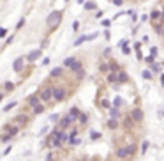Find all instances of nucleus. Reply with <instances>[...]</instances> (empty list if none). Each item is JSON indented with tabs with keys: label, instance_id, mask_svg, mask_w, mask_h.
<instances>
[{
	"label": "nucleus",
	"instance_id": "obj_1",
	"mask_svg": "<svg viewBox=\"0 0 164 161\" xmlns=\"http://www.w3.org/2000/svg\"><path fill=\"white\" fill-rule=\"evenodd\" d=\"M37 94L41 96L43 103H46L48 106H55V105H57V103L53 101V85H51V78L46 80L44 85H41V89H39Z\"/></svg>",
	"mask_w": 164,
	"mask_h": 161
},
{
	"label": "nucleus",
	"instance_id": "obj_2",
	"mask_svg": "<svg viewBox=\"0 0 164 161\" xmlns=\"http://www.w3.org/2000/svg\"><path fill=\"white\" fill-rule=\"evenodd\" d=\"M73 94V90L69 92V89L64 87V85H53V101L58 105V103H64L65 99Z\"/></svg>",
	"mask_w": 164,
	"mask_h": 161
},
{
	"label": "nucleus",
	"instance_id": "obj_3",
	"mask_svg": "<svg viewBox=\"0 0 164 161\" xmlns=\"http://www.w3.org/2000/svg\"><path fill=\"white\" fill-rule=\"evenodd\" d=\"M62 11H53V13H51L48 18H46V25L51 28V30H55L58 25H60V21H62Z\"/></svg>",
	"mask_w": 164,
	"mask_h": 161
},
{
	"label": "nucleus",
	"instance_id": "obj_4",
	"mask_svg": "<svg viewBox=\"0 0 164 161\" xmlns=\"http://www.w3.org/2000/svg\"><path fill=\"white\" fill-rule=\"evenodd\" d=\"M113 156H115L118 161H124V159H127V158H129V156H132V154H131L129 145H124V147H117V149H115V152H113Z\"/></svg>",
	"mask_w": 164,
	"mask_h": 161
},
{
	"label": "nucleus",
	"instance_id": "obj_5",
	"mask_svg": "<svg viewBox=\"0 0 164 161\" xmlns=\"http://www.w3.org/2000/svg\"><path fill=\"white\" fill-rule=\"evenodd\" d=\"M39 103H43V99H41V96H39V94H32V96H28V97L25 99V110H32V108H35Z\"/></svg>",
	"mask_w": 164,
	"mask_h": 161
},
{
	"label": "nucleus",
	"instance_id": "obj_6",
	"mask_svg": "<svg viewBox=\"0 0 164 161\" xmlns=\"http://www.w3.org/2000/svg\"><path fill=\"white\" fill-rule=\"evenodd\" d=\"M30 120H32V119H30V117H28L27 113H23V112H21V113H18V115H14V119H13V122H14V124H18L19 127H27V126L30 124Z\"/></svg>",
	"mask_w": 164,
	"mask_h": 161
},
{
	"label": "nucleus",
	"instance_id": "obj_7",
	"mask_svg": "<svg viewBox=\"0 0 164 161\" xmlns=\"http://www.w3.org/2000/svg\"><path fill=\"white\" fill-rule=\"evenodd\" d=\"M131 115H132V119H134L136 126H141L143 120H145V113H143V110H141L139 106H134V108H132V110H131Z\"/></svg>",
	"mask_w": 164,
	"mask_h": 161
},
{
	"label": "nucleus",
	"instance_id": "obj_8",
	"mask_svg": "<svg viewBox=\"0 0 164 161\" xmlns=\"http://www.w3.org/2000/svg\"><path fill=\"white\" fill-rule=\"evenodd\" d=\"M134 126H136V122H134V119H132L131 112L125 113V115H124V122H122V127H124L125 131L129 133V131H132V127H134Z\"/></svg>",
	"mask_w": 164,
	"mask_h": 161
},
{
	"label": "nucleus",
	"instance_id": "obj_9",
	"mask_svg": "<svg viewBox=\"0 0 164 161\" xmlns=\"http://www.w3.org/2000/svg\"><path fill=\"white\" fill-rule=\"evenodd\" d=\"M2 133H9V135L16 136V135L19 133V126L14 124V122H7V124H4V127H2Z\"/></svg>",
	"mask_w": 164,
	"mask_h": 161
},
{
	"label": "nucleus",
	"instance_id": "obj_10",
	"mask_svg": "<svg viewBox=\"0 0 164 161\" xmlns=\"http://www.w3.org/2000/svg\"><path fill=\"white\" fill-rule=\"evenodd\" d=\"M57 124H58V127H62V129H71V126H73L74 122H73V119H71V117L65 113V115H64L62 119H60Z\"/></svg>",
	"mask_w": 164,
	"mask_h": 161
},
{
	"label": "nucleus",
	"instance_id": "obj_11",
	"mask_svg": "<svg viewBox=\"0 0 164 161\" xmlns=\"http://www.w3.org/2000/svg\"><path fill=\"white\" fill-rule=\"evenodd\" d=\"M27 62V57H18L14 62H13V69L16 73H21L23 71V64Z\"/></svg>",
	"mask_w": 164,
	"mask_h": 161
},
{
	"label": "nucleus",
	"instance_id": "obj_12",
	"mask_svg": "<svg viewBox=\"0 0 164 161\" xmlns=\"http://www.w3.org/2000/svg\"><path fill=\"white\" fill-rule=\"evenodd\" d=\"M41 57H43V48L34 50V52H32V53H30V55L27 57V62H28V64H32V62H35L37 58H41Z\"/></svg>",
	"mask_w": 164,
	"mask_h": 161
},
{
	"label": "nucleus",
	"instance_id": "obj_13",
	"mask_svg": "<svg viewBox=\"0 0 164 161\" xmlns=\"http://www.w3.org/2000/svg\"><path fill=\"white\" fill-rule=\"evenodd\" d=\"M131 82V76L127 74V71H124V69H120L118 71V85H125Z\"/></svg>",
	"mask_w": 164,
	"mask_h": 161
},
{
	"label": "nucleus",
	"instance_id": "obj_14",
	"mask_svg": "<svg viewBox=\"0 0 164 161\" xmlns=\"http://www.w3.org/2000/svg\"><path fill=\"white\" fill-rule=\"evenodd\" d=\"M67 115L73 119V122H78V119H79V115H81V110H79L78 106H73V108L67 112Z\"/></svg>",
	"mask_w": 164,
	"mask_h": 161
},
{
	"label": "nucleus",
	"instance_id": "obj_15",
	"mask_svg": "<svg viewBox=\"0 0 164 161\" xmlns=\"http://www.w3.org/2000/svg\"><path fill=\"white\" fill-rule=\"evenodd\" d=\"M14 89H16V85L13 82H4V90H2V96H0V97H5L9 92H13Z\"/></svg>",
	"mask_w": 164,
	"mask_h": 161
},
{
	"label": "nucleus",
	"instance_id": "obj_16",
	"mask_svg": "<svg viewBox=\"0 0 164 161\" xmlns=\"http://www.w3.org/2000/svg\"><path fill=\"white\" fill-rule=\"evenodd\" d=\"M49 78H51V80H55V78H64V67H55V69H51Z\"/></svg>",
	"mask_w": 164,
	"mask_h": 161
},
{
	"label": "nucleus",
	"instance_id": "obj_17",
	"mask_svg": "<svg viewBox=\"0 0 164 161\" xmlns=\"http://www.w3.org/2000/svg\"><path fill=\"white\" fill-rule=\"evenodd\" d=\"M106 127L109 129V131H117V129H118V120L113 119V117H109L108 122H106Z\"/></svg>",
	"mask_w": 164,
	"mask_h": 161
},
{
	"label": "nucleus",
	"instance_id": "obj_18",
	"mask_svg": "<svg viewBox=\"0 0 164 161\" xmlns=\"http://www.w3.org/2000/svg\"><path fill=\"white\" fill-rule=\"evenodd\" d=\"M106 82H108L109 85H113V83H118V73H113V71H111V73L106 76Z\"/></svg>",
	"mask_w": 164,
	"mask_h": 161
},
{
	"label": "nucleus",
	"instance_id": "obj_19",
	"mask_svg": "<svg viewBox=\"0 0 164 161\" xmlns=\"http://www.w3.org/2000/svg\"><path fill=\"white\" fill-rule=\"evenodd\" d=\"M87 76V71H85V67H81V69H78V71L74 73V80H76V82L79 83L81 82V80H83Z\"/></svg>",
	"mask_w": 164,
	"mask_h": 161
},
{
	"label": "nucleus",
	"instance_id": "obj_20",
	"mask_svg": "<svg viewBox=\"0 0 164 161\" xmlns=\"http://www.w3.org/2000/svg\"><path fill=\"white\" fill-rule=\"evenodd\" d=\"M46 112V105L44 103H39L35 108H32V113L34 115H41V113H44Z\"/></svg>",
	"mask_w": 164,
	"mask_h": 161
},
{
	"label": "nucleus",
	"instance_id": "obj_21",
	"mask_svg": "<svg viewBox=\"0 0 164 161\" xmlns=\"http://www.w3.org/2000/svg\"><path fill=\"white\" fill-rule=\"evenodd\" d=\"M87 122H88V115H87L85 112H81V115H79V119H78V126H79V127H85Z\"/></svg>",
	"mask_w": 164,
	"mask_h": 161
},
{
	"label": "nucleus",
	"instance_id": "obj_22",
	"mask_svg": "<svg viewBox=\"0 0 164 161\" xmlns=\"http://www.w3.org/2000/svg\"><path fill=\"white\" fill-rule=\"evenodd\" d=\"M161 16H162V13H161V11H157V9H152V13H150V19H152V23H155Z\"/></svg>",
	"mask_w": 164,
	"mask_h": 161
},
{
	"label": "nucleus",
	"instance_id": "obj_23",
	"mask_svg": "<svg viewBox=\"0 0 164 161\" xmlns=\"http://www.w3.org/2000/svg\"><path fill=\"white\" fill-rule=\"evenodd\" d=\"M108 113H109V117L118 119V117H120V108H117V106H111V108L108 110Z\"/></svg>",
	"mask_w": 164,
	"mask_h": 161
},
{
	"label": "nucleus",
	"instance_id": "obj_24",
	"mask_svg": "<svg viewBox=\"0 0 164 161\" xmlns=\"http://www.w3.org/2000/svg\"><path fill=\"white\" fill-rule=\"evenodd\" d=\"M85 41H90V36H87V34H83V36H79L76 41H74V46H79V44H83Z\"/></svg>",
	"mask_w": 164,
	"mask_h": 161
},
{
	"label": "nucleus",
	"instance_id": "obj_25",
	"mask_svg": "<svg viewBox=\"0 0 164 161\" xmlns=\"http://www.w3.org/2000/svg\"><path fill=\"white\" fill-rule=\"evenodd\" d=\"M111 106H113V105H111L109 99H106V97H102L101 101H99V108H106V110H109Z\"/></svg>",
	"mask_w": 164,
	"mask_h": 161
},
{
	"label": "nucleus",
	"instance_id": "obj_26",
	"mask_svg": "<svg viewBox=\"0 0 164 161\" xmlns=\"http://www.w3.org/2000/svg\"><path fill=\"white\" fill-rule=\"evenodd\" d=\"M109 69H111L113 73H118L120 69H122V66H118V62H117V60H109Z\"/></svg>",
	"mask_w": 164,
	"mask_h": 161
},
{
	"label": "nucleus",
	"instance_id": "obj_27",
	"mask_svg": "<svg viewBox=\"0 0 164 161\" xmlns=\"http://www.w3.org/2000/svg\"><path fill=\"white\" fill-rule=\"evenodd\" d=\"M81 67H83V62H81V60H76V62H74L73 66H71L69 69H71V73H76L78 69H81Z\"/></svg>",
	"mask_w": 164,
	"mask_h": 161
},
{
	"label": "nucleus",
	"instance_id": "obj_28",
	"mask_svg": "<svg viewBox=\"0 0 164 161\" xmlns=\"http://www.w3.org/2000/svg\"><path fill=\"white\" fill-rule=\"evenodd\" d=\"M13 138H16V136H13V135H9V133H2V138H0V142L2 144H9Z\"/></svg>",
	"mask_w": 164,
	"mask_h": 161
},
{
	"label": "nucleus",
	"instance_id": "obj_29",
	"mask_svg": "<svg viewBox=\"0 0 164 161\" xmlns=\"http://www.w3.org/2000/svg\"><path fill=\"white\" fill-rule=\"evenodd\" d=\"M76 60H78V58H76V57H67V58H65V60H64V67H67V69H69V67H71V66H73V64H74V62H76Z\"/></svg>",
	"mask_w": 164,
	"mask_h": 161
},
{
	"label": "nucleus",
	"instance_id": "obj_30",
	"mask_svg": "<svg viewBox=\"0 0 164 161\" xmlns=\"http://www.w3.org/2000/svg\"><path fill=\"white\" fill-rule=\"evenodd\" d=\"M99 71H101V73L111 71V69H109V62H101V64H99Z\"/></svg>",
	"mask_w": 164,
	"mask_h": 161
},
{
	"label": "nucleus",
	"instance_id": "obj_31",
	"mask_svg": "<svg viewBox=\"0 0 164 161\" xmlns=\"http://www.w3.org/2000/svg\"><path fill=\"white\" fill-rule=\"evenodd\" d=\"M16 106H18V103H16V101H11V103H7V105L4 106V112H11V110L16 108Z\"/></svg>",
	"mask_w": 164,
	"mask_h": 161
},
{
	"label": "nucleus",
	"instance_id": "obj_32",
	"mask_svg": "<svg viewBox=\"0 0 164 161\" xmlns=\"http://www.w3.org/2000/svg\"><path fill=\"white\" fill-rule=\"evenodd\" d=\"M124 105H125V103H124V101H122V97H118V96H117V97L113 99V106H117V108H120V106H124Z\"/></svg>",
	"mask_w": 164,
	"mask_h": 161
},
{
	"label": "nucleus",
	"instance_id": "obj_33",
	"mask_svg": "<svg viewBox=\"0 0 164 161\" xmlns=\"http://www.w3.org/2000/svg\"><path fill=\"white\" fill-rule=\"evenodd\" d=\"M95 7V2H85V11H94Z\"/></svg>",
	"mask_w": 164,
	"mask_h": 161
},
{
	"label": "nucleus",
	"instance_id": "obj_34",
	"mask_svg": "<svg viewBox=\"0 0 164 161\" xmlns=\"http://www.w3.org/2000/svg\"><path fill=\"white\" fill-rule=\"evenodd\" d=\"M90 138H92V140H101V138H102V135H101V133H97V131H90Z\"/></svg>",
	"mask_w": 164,
	"mask_h": 161
},
{
	"label": "nucleus",
	"instance_id": "obj_35",
	"mask_svg": "<svg viewBox=\"0 0 164 161\" xmlns=\"http://www.w3.org/2000/svg\"><path fill=\"white\" fill-rule=\"evenodd\" d=\"M148 140H145V142H143V145H141V154H145L147 152V150H148Z\"/></svg>",
	"mask_w": 164,
	"mask_h": 161
},
{
	"label": "nucleus",
	"instance_id": "obj_36",
	"mask_svg": "<svg viewBox=\"0 0 164 161\" xmlns=\"http://www.w3.org/2000/svg\"><path fill=\"white\" fill-rule=\"evenodd\" d=\"M44 161H57L55 152H48V156H46V159H44Z\"/></svg>",
	"mask_w": 164,
	"mask_h": 161
},
{
	"label": "nucleus",
	"instance_id": "obj_37",
	"mask_svg": "<svg viewBox=\"0 0 164 161\" xmlns=\"http://www.w3.org/2000/svg\"><path fill=\"white\" fill-rule=\"evenodd\" d=\"M122 53H124V55H131V48H129V44H124V46H122Z\"/></svg>",
	"mask_w": 164,
	"mask_h": 161
},
{
	"label": "nucleus",
	"instance_id": "obj_38",
	"mask_svg": "<svg viewBox=\"0 0 164 161\" xmlns=\"http://www.w3.org/2000/svg\"><path fill=\"white\" fill-rule=\"evenodd\" d=\"M129 149H131V154H132V156L138 152V145H136V144H131V145H129Z\"/></svg>",
	"mask_w": 164,
	"mask_h": 161
},
{
	"label": "nucleus",
	"instance_id": "obj_39",
	"mask_svg": "<svg viewBox=\"0 0 164 161\" xmlns=\"http://www.w3.org/2000/svg\"><path fill=\"white\" fill-rule=\"evenodd\" d=\"M141 76H143V78H147V80H152V73H150V71H147V69H145V71H141Z\"/></svg>",
	"mask_w": 164,
	"mask_h": 161
},
{
	"label": "nucleus",
	"instance_id": "obj_40",
	"mask_svg": "<svg viewBox=\"0 0 164 161\" xmlns=\"http://www.w3.org/2000/svg\"><path fill=\"white\" fill-rule=\"evenodd\" d=\"M60 119H62V117H60L58 113H53V115H51V117H49V120H51V122H55V120H57V122H58V120H60Z\"/></svg>",
	"mask_w": 164,
	"mask_h": 161
},
{
	"label": "nucleus",
	"instance_id": "obj_41",
	"mask_svg": "<svg viewBox=\"0 0 164 161\" xmlns=\"http://www.w3.org/2000/svg\"><path fill=\"white\" fill-rule=\"evenodd\" d=\"M150 69H152L153 73H159V71H161V67H159L157 64H150Z\"/></svg>",
	"mask_w": 164,
	"mask_h": 161
},
{
	"label": "nucleus",
	"instance_id": "obj_42",
	"mask_svg": "<svg viewBox=\"0 0 164 161\" xmlns=\"http://www.w3.org/2000/svg\"><path fill=\"white\" fill-rule=\"evenodd\" d=\"M153 58H155V55H152V53H150V57H147V58H145V62L152 64V62H153Z\"/></svg>",
	"mask_w": 164,
	"mask_h": 161
},
{
	"label": "nucleus",
	"instance_id": "obj_43",
	"mask_svg": "<svg viewBox=\"0 0 164 161\" xmlns=\"http://www.w3.org/2000/svg\"><path fill=\"white\" fill-rule=\"evenodd\" d=\"M101 25H102V27H104V28H109V25H111V21H109V19H104V21H102Z\"/></svg>",
	"mask_w": 164,
	"mask_h": 161
},
{
	"label": "nucleus",
	"instance_id": "obj_44",
	"mask_svg": "<svg viewBox=\"0 0 164 161\" xmlns=\"http://www.w3.org/2000/svg\"><path fill=\"white\" fill-rule=\"evenodd\" d=\"M25 25V18H21V19H19V21H18V25H16V28H21Z\"/></svg>",
	"mask_w": 164,
	"mask_h": 161
},
{
	"label": "nucleus",
	"instance_id": "obj_45",
	"mask_svg": "<svg viewBox=\"0 0 164 161\" xmlns=\"http://www.w3.org/2000/svg\"><path fill=\"white\" fill-rule=\"evenodd\" d=\"M11 149H13V147H11V145H7V147H5V150H4V156H7V154H9V152H11Z\"/></svg>",
	"mask_w": 164,
	"mask_h": 161
},
{
	"label": "nucleus",
	"instance_id": "obj_46",
	"mask_svg": "<svg viewBox=\"0 0 164 161\" xmlns=\"http://www.w3.org/2000/svg\"><path fill=\"white\" fill-rule=\"evenodd\" d=\"M113 4L115 5H122V4H124V0H113Z\"/></svg>",
	"mask_w": 164,
	"mask_h": 161
},
{
	"label": "nucleus",
	"instance_id": "obj_47",
	"mask_svg": "<svg viewBox=\"0 0 164 161\" xmlns=\"http://www.w3.org/2000/svg\"><path fill=\"white\" fill-rule=\"evenodd\" d=\"M0 36L5 37V36H7V30H5V28H2V30H0Z\"/></svg>",
	"mask_w": 164,
	"mask_h": 161
},
{
	"label": "nucleus",
	"instance_id": "obj_48",
	"mask_svg": "<svg viewBox=\"0 0 164 161\" xmlns=\"http://www.w3.org/2000/svg\"><path fill=\"white\" fill-rule=\"evenodd\" d=\"M49 131V127H43V131H41V136H43V135H46Z\"/></svg>",
	"mask_w": 164,
	"mask_h": 161
},
{
	"label": "nucleus",
	"instance_id": "obj_49",
	"mask_svg": "<svg viewBox=\"0 0 164 161\" xmlns=\"http://www.w3.org/2000/svg\"><path fill=\"white\" fill-rule=\"evenodd\" d=\"M109 53H111V50H109V48H106V50H104V57H109Z\"/></svg>",
	"mask_w": 164,
	"mask_h": 161
},
{
	"label": "nucleus",
	"instance_id": "obj_50",
	"mask_svg": "<svg viewBox=\"0 0 164 161\" xmlns=\"http://www.w3.org/2000/svg\"><path fill=\"white\" fill-rule=\"evenodd\" d=\"M108 161H118V159H117L113 154H111V156H108Z\"/></svg>",
	"mask_w": 164,
	"mask_h": 161
},
{
	"label": "nucleus",
	"instance_id": "obj_51",
	"mask_svg": "<svg viewBox=\"0 0 164 161\" xmlns=\"http://www.w3.org/2000/svg\"><path fill=\"white\" fill-rule=\"evenodd\" d=\"M150 53H152V55H155V57H157V48H152V50H150Z\"/></svg>",
	"mask_w": 164,
	"mask_h": 161
},
{
	"label": "nucleus",
	"instance_id": "obj_52",
	"mask_svg": "<svg viewBox=\"0 0 164 161\" xmlns=\"http://www.w3.org/2000/svg\"><path fill=\"white\" fill-rule=\"evenodd\" d=\"M104 37H106V39H109V37H111V34H109V30H108V28H106V32H104Z\"/></svg>",
	"mask_w": 164,
	"mask_h": 161
},
{
	"label": "nucleus",
	"instance_id": "obj_53",
	"mask_svg": "<svg viewBox=\"0 0 164 161\" xmlns=\"http://www.w3.org/2000/svg\"><path fill=\"white\" fill-rule=\"evenodd\" d=\"M90 161H101V158L99 156H94V158H90Z\"/></svg>",
	"mask_w": 164,
	"mask_h": 161
},
{
	"label": "nucleus",
	"instance_id": "obj_54",
	"mask_svg": "<svg viewBox=\"0 0 164 161\" xmlns=\"http://www.w3.org/2000/svg\"><path fill=\"white\" fill-rule=\"evenodd\" d=\"M95 18H102V11H97L95 13Z\"/></svg>",
	"mask_w": 164,
	"mask_h": 161
},
{
	"label": "nucleus",
	"instance_id": "obj_55",
	"mask_svg": "<svg viewBox=\"0 0 164 161\" xmlns=\"http://www.w3.org/2000/svg\"><path fill=\"white\" fill-rule=\"evenodd\" d=\"M78 28H79V23H78V21H76V23H74V25H73V30H78Z\"/></svg>",
	"mask_w": 164,
	"mask_h": 161
},
{
	"label": "nucleus",
	"instance_id": "obj_56",
	"mask_svg": "<svg viewBox=\"0 0 164 161\" xmlns=\"http://www.w3.org/2000/svg\"><path fill=\"white\" fill-rule=\"evenodd\" d=\"M161 21H162V23H164V11H162V19H161Z\"/></svg>",
	"mask_w": 164,
	"mask_h": 161
},
{
	"label": "nucleus",
	"instance_id": "obj_57",
	"mask_svg": "<svg viewBox=\"0 0 164 161\" xmlns=\"http://www.w3.org/2000/svg\"><path fill=\"white\" fill-rule=\"evenodd\" d=\"M78 161H87V159H85V158H79V159H78Z\"/></svg>",
	"mask_w": 164,
	"mask_h": 161
},
{
	"label": "nucleus",
	"instance_id": "obj_58",
	"mask_svg": "<svg viewBox=\"0 0 164 161\" xmlns=\"http://www.w3.org/2000/svg\"><path fill=\"white\" fill-rule=\"evenodd\" d=\"M162 115H164V112H162Z\"/></svg>",
	"mask_w": 164,
	"mask_h": 161
}]
</instances>
